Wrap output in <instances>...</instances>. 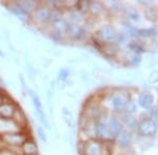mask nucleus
I'll use <instances>...</instances> for the list:
<instances>
[{
	"label": "nucleus",
	"instance_id": "1",
	"mask_svg": "<svg viewBox=\"0 0 158 155\" xmlns=\"http://www.w3.org/2000/svg\"><path fill=\"white\" fill-rule=\"evenodd\" d=\"M27 95H29L31 101H32V105H33V107H34V110H35V113H36V116L38 118V121L40 122V124H41V126L43 128L50 130L49 119L47 118V114H45L44 108H43V104H42L39 95H38L34 89H31V88H29V90H27Z\"/></svg>",
	"mask_w": 158,
	"mask_h": 155
},
{
	"label": "nucleus",
	"instance_id": "2",
	"mask_svg": "<svg viewBox=\"0 0 158 155\" xmlns=\"http://www.w3.org/2000/svg\"><path fill=\"white\" fill-rule=\"evenodd\" d=\"M27 138L29 136L22 131L4 133L0 135V141L2 143V146L7 148H21V146Z\"/></svg>",
	"mask_w": 158,
	"mask_h": 155
},
{
	"label": "nucleus",
	"instance_id": "3",
	"mask_svg": "<svg viewBox=\"0 0 158 155\" xmlns=\"http://www.w3.org/2000/svg\"><path fill=\"white\" fill-rule=\"evenodd\" d=\"M53 10L45 6L44 3H40V6L37 7V10L33 13L32 21L37 23L40 26H49L52 19Z\"/></svg>",
	"mask_w": 158,
	"mask_h": 155
},
{
	"label": "nucleus",
	"instance_id": "4",
	"mask_svg": "<svg viewBox=\"0 0 158 155\" xmlns=\"http://www.w3.org/2000/svg\"><path fill=\"white\" fill-rule=\"evenodd\" d=\"M117 29L114 25L106 24L99 27L96 32V40L99 44H109V43H115V39L117 37Z\"/></svg>",
	"mask_w": 158,
	"mask_h": 155
},
{
	"label": "nucleus",
	"instance_id": "5",
	"mask_svg": "<svg viewBox=\"0 0 158 155\" xmlns=\"http://www.w3.org/2000/svg\"><path fill=\"white\" fill-rule=\"evenodd\" d=\"M106 146L96 138H90L82 141V155H103Z\"/></svg>",
	"mask_w": 158,
	"mask_h": 155
},
{
	"label": "nucleus",
	"instance_id": "6",
	"mask_svg": "<svg viewBox=\"0 0 158 155\" xmlns=\"http://www.w3.org/2000/svg\"><path fill=\"white\" fill-rule=\"evenodd\" d=\"M65 38H69L73 42H82L88 38V29L85 25L69 24Z\"/></svg>",
	"mask_w": 158,
	"mask_h": 155
},
{
	"label": "nucleus",
	"instance_id": "7",
	"mask_svg": "<svg viewBox=\"0 0 158 155\" xmlns=\"http://www.w3.org/2000/svg\"><path fill=\"white\" fill-rule=\"evenodd\" d=\"M157 126L155 124L154 119L152 118H144L137 125V132L139 135L144 137L153 136L156 133Z\"/></svg>",
	"mask_w": 158,
	"mask_h": 155
},
{
	"label": "nucleus",
	"instance_id": "8",
	"mask_svg": "<svg viewBox=\"0 0 158 155\" xmlns=\"http://www.w3.org/2000/svg\"><path fill=\"white\" fill-rule=\"evenodd\" d=\"M86 14L78 11L75 7L71 10H67L63 12V17L68 21L69 24H75V25H83L85 22Z\"/></svg>",
	"mask_w": 158,
	"mask_h": 155
},
{
	"label": "nucleus",
	"instance_id": "9",
	"mask_svg": "<svg viewBox=\"0 0 158 155\" xmlns=\"http://www.w3.org/2000/svg\"><path fill=\"white\" fill-rule=\"evenodd\" d=\"M111 106L116 111H124L127 105H128L130 98L127 93L115 92L111 95Z\"/></svg>",
	"mask_w": 158,
	"mask_h": 155
},
{
	"label": "nucleus",
	"instance_id": "10",
	"mask_svg": "<svg viewBox=\"0 0 158 155\" xmlns=\"http://www.w3.org/2000/svg\"><path fill=\"white\" fill-rule=\"evenodd\" d=\"M95 138L100 141H111L108 130V122L101 118L95 121Z\"/></svg>",
	"mask_w": 158,
	"mask_h": 155
},
{
	"label": "nucleus",
	"instance_id": "11",
	"mask_svg": "<svg viewBox=\"0 0 158 155\" xmlns=\"http://www.w3.org/2000/svg\"><path fill=\"white\" fill-rule=\"evenodd\" d=\"M6 7L12 15H14L17 19L20 20L21 22H23V23H30V22L32 21V17L22 11L18 4H17L16 1L9 2L7 4H6Z\"/></svg>",
	"mask_w": 158,
	"mask_h": 155
},
{
	"label": "nucleus",
	"instance_id": "12",
	"mask_svg": "<svg viewBox=\"0 0 158 155\" xmlns=\"http://www.w3.org/2000/svg\"><path fill=\"white\" fill-rule=\"evenodd\" d=\"M123 129V124H122V122L118 118L112 116L108 121V130L110 139H115Z\"/></svg>",
	"mask_w": 158,
	"mask_h": 155
},
{
	"label": "nucleus",
	"instance_id": "13",
	"mask_svg": "<svg viewBox=\"0 0 158 155\" xmlns=\"http://www.w3.org/2000/svg\"><path fill=\"white\" fill-rule=\"evenodd\" d=\"M17 107L18 105L16 103L6 100L0 105V118L3 119H12Z\"/></svg>",
	"mask_w": 158,
	"mask_h": 155
},
{
	"label": "nucleus",
	"instance_id": "14",
	"mask_svg": "<svg viewBox=\"0 0 158 155\" xmlns=\"http://www.w3.org/2000/svg\"><path fill=\"white\" fill-rule=\"evenodd\" d=\"M16 2L20 9L24 13H27V15H30L31 17H32L33 13L36 11L37 7L41 3V2H39V1H36V0H19V1H16Z\"/></svg>",
	"mask_w": 158,
	"mask_h": 155
},
{
	"label": "nucleus",
	"instance_id": "15",
	"mask_svg": "<svg viewBox=\"0 0 158 155\" xmlns=\"http://www.w3.org/2000/svg\"><path fill=\"white\" fill-rule=\"evenodd\" d=\"M22 155H39V148L33 138H27L21 146Z\"/></svg>",
	"mask_w": 158,
	"mask_h": 155
},
{
	"label": "nucleus",
	"instance_id": "16",
	"mask_svg": "<svg viewBox=\"0 0 158 155\" xmlns=\"http://www.w3.org/2000/svg\"><path fill=\"white\" fill-rule=\"evenodd\" d=\"M115 139L120 148H128L132 143V134L127 129H123Z\"/></svg>",
	"mask_w": 158,
	"mask_h": 155
},
{
	"label": "nucleus",
	"instance_id": "17",
	"mask_svg": "<svg viewBox=\"0 0 158 155\" xmlns=\"http://www.w3.org/2000/svg\"><path fill=\"white\" fill-rule=\"evenodd\" d=\"M153 103H154V96H153L151 93L148 92V91H144V92H141L138 96V105L141 108L143 109H149L153 106Z\"/></svg>",
	"mask_w": 158,
	"mask_h": 155
},
{
	"label": "nucleus",
	"instance_id": "18",
	"mask_svg": "<svg viewBox=\"0 0 158 155\" xmlns=\"http://www.w3.org/2000/svg\"><path fill=\"white\" fill-rule=\"evenodd\" d=\"M12 121L14 122L15 124H17L21 129L27 126V116H25V113L23 112V110H22L19 106L16 108V110H15V113L12 118Z\"/></svg>",
	"mask_w": 158,
	"mask_h": 155
},
{
	"label": "nucleus",
	"instance_id": "19",
	"mask_svg": "<svg viewBox=\"0 0 158 155\" xmlns=\"http://www.w3.org/2000/svg\"><path fill=\"white\" fill-rule=\"evenodd\" d=\"M106 11V6L100 1H90L88 13L92 16H99Z\"/></svg>",
	"mask_w": 158,
	"mask_h": 155
},
{
	"label": "nucleus",
	"instance_id": "20",
	"mask_svg": "<svg viewBox=\"0 0 158 155\" xmlns=\"http://www.w3.org/2000/svg\"><path fill=\"white\" fill-rule=\"evenodd\" d=\"M122 12H123L124 17L128 20H130V21L138 22L140 20L139 12L136 9H134V7H126V9L122 10Z\"/></svg>",
	"mask_w": 158,
	"mask_h": 155
},
{
	"label": "nucleus",
	"instance_id": "21",
	"mask_svg": "<svg viewBox=\"0 0 158 155\" xmlns=\"http://www.w3.org/2000/svg\"><path fill=\"white\" fill-rule=\"evenodd\" d=\"M71 77V70L68 67H62L57 73V81L59 83H65Z\"/></svg>",
	"mask_w": 158,
	"mask_h": 155
},
{
	"label": "nucleus",
	"instance_id": "22",
	"mask_svg": "<svg viewBox=\"0 0 158 155\" xmlns=\"http://www.w3.org/2000/svg\"><path fill=\"white\" fill-rule=\"evenodd\" d=\"M36 135L38 137V139H39L42 144L47 145L48 143H49V138H48L47 131H45V129L43 128L41 125H38L36 127Z\"/></svg>",
	"mask_w": 158,
	"mask_h": 155
},
{
	"label": "nucleus",
	"instance_id": "23",
	"mask_svg": "<svg viewBox=\"0 0 158 155\" xmlns=\"http://www.w3.org/2000/svg\"><path fill=\"white\" fill-rule=\"evenodd\" d=\"M128 48L130 50H131V52H134V54H139L140 52H142V50H143V46L141 45V43L139 42H136V41H131L128 43Z\"/></svg>",
	"mask_w": 158,
	"mask_h": 155
},
{
	"label": "nucleus",
	"instance_id": "24",
	"mask_svg": "<svg viewBox=\"0 0 158 155\" xmlns=\"http://www.w3.org/2000/svg\"><path fill=\"white\" fill-rule=\"evenodd\" d=\"M49 38L51 41H53L54 43H56V44H59V43H61L63 41V39L65 38V36H63V35L59 34V33H56L54 32V30H51L49 32Z\"/></svg>",
	"mask_w": 158,
	"mask_h": 155
},
{
	"label": "nucleus",
	"instance_id": "25",
	"mask_svg": "<svg viewBox=\"0 0 158 155\" xmlns=\"http://www.w3.org/2000/svg\"><path fill=\"white\" fill-rule=\"evenodd\" d=\"M141 60V57H140L139 54H134V52H131L130 56L127 58V61H128V64L129 65H137Z\"/></svg>",
	"mask_w": 158,
	"mask_h": 155
},
{
	"label": "nucleus",
	"instance_id": "26",
	"mask_svg": "<svg viewBox=\"0 0 158 155\" xmlns=\"http://www.w3.org/2000/svg\"><path fill=\"white\" fill-rule=\"evenodd\" d=\"M126 112L128 115L130 116H133L135 113L137 112V105H136V103L133 101H129V103H128V105H127V107H126Z\"/></svg>",
	"mask_w": 158,
	"mask_h": 155
},
{
	"label": "nucleus",
	"instance_id": "27",
	"mask_svg": "<svg viewBox=\"0 0 158 155\" xmlns=\"http://www.w3.org/2000/svg\"><path fill=\"white\" fill-rule=\"evenodd\" d=\"M16 149H20V148H7V147H2V149L0 150V155H22L20 152L15 151Z\"/></svg>",
	"mask_w": 158,
	"mask_h": 155
},
{
	"label": "nucleus",
	"instance_id": "28",
	"mask_svg": "<svg viewBox=\"0 0 158 155\" xmlns=\"http://www.w3.org/2000/svg\"><path fill=\"white\" fill-rule=\"evenodd\" d=\"M61 115H62V118H71L73 119V113L71 112V110L68 107L63 106L61 108Z\"/></svg>",
	"mask_w": 158,
	"mask_h": 155
},
{
	"label": "nucleus",
	"instance_id": "29",
	"mask_svg": "<svg viewBox=\"0 0 158 155\" xmlns=\"http://www.w3.org/2000/svg\"><path fill=\"white\" fill-rule=\"evenodd\" d=\"M19 82H20V86H21V89H22V91H23V93H25V92L27 93L29 88H27V82H25V79H24L22 73H19Z\"/></svg>",
	"mask_w": 158,
	"mask_h": 155
},
{
	"label": "nucleus",
	"instance_id": "30",
	"mask_svg": "<svg viewBox=\"0 0 158 155\" xmlns=\"http://www.w3.org/2000/svg\"><path fill=\"white\" fill-rule=\"evenodd\" d=\"M149 81L151 83H157L158 82V70H155V72L150 76Z\"/></svg>",
	"mask_w": 158,
	"mask_h": 155
},
{
	"label": "nucleus",
	"instance_id": "31",
	"mask_svg": "<svg viewBox=\"0 0 158 155\" xmlns=\"http://www.w3.org/2000/svg\"><path fill=\"white\" fill-rule=\"evenodd\" d=\"M4 101H6V99H4V95L0 92V105H1V104L3 103Z\"/></svg>",
	"mask_w": 158,
	"mask_h": 155
},
{
	"label": "nucleus",
	"instance_id": "32",
	"mask_svg": "<svg viewBox=\"0 0 158 155\" xmlns=\"http://www.w3.org/2000/svg\"><path fill=\"white\" fill-rule=\"evenodd\" d=\"M153 118H154V122H155V124H156V126H158V111Z\"/></svg>",
	"mask_w": 158,
	"mask_h": 155
},
{
	"label": "nucleus",
	"instance_id": "33",
	"mask_svg": "<svg viewBox=\"0 0 158 155\" xmlns=\"http://www.w3.org/2000/svg\"><path fill=\"white\" fill-rule=\"evenodd\" d=\"M0 58H6V54H4L1 48H0Z\"/></svg>",
	"mask_w": 158,
	"mask_h": 155
},
{
	"label": "nucleus",
	"instance_id": "34",
	"mask_svg": "<svg viewBox=\"0 0 158 155\" xmlns=\"http://www.w3.org/2000/svg\"><path fill=\"white\" fill-rule=\"evenodd\" d=\"M1 144H2V143H1V141H0V150H1V149H2V147H3V146H2Z\"/></svg>",
	"mask_w": 158,
	"mask_h": 155
}]
</instances>
